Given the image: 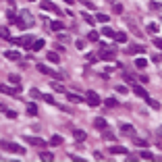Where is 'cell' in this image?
<instances>
[{"instance_id":"6da1fadb","label":"cell","mask_w":162,"mask_h":162,"mask_svg":"<svg viewBox=\"0 0 162 162\" xmlns=\"http://www.w3.org/2000/svg\"><path fill=\"white\" fill-rule=\"evenodd\" d=\"M31 23H33V15L29 13V11H21V17L17 19L15 25H17V27H21V29H27Z\"/></svg>"},{"instance_id":"7a4b0ae2","label":"cell","mask_w":162,"mask_h":162,"mask_svg":"<svg viewBox=\"0 0 162 162\" xmlns=\"http://www.w3.org/2000/svg\"><path fill=\"white\" fill-rule=\"evenodd\" d=\"M8 42H13L15 46H25V48H31L33 46V35H23V37H11Z\"/></svg>"},{"instance_id":"3957f363","label":"cell","mask_w":162,"mask_h":162,"mask_svg":"<svg viewBox=\"0 0 162 162\" xmlns=\"http://www.w3.org/2000/svg\"><path fill=\"white\" fill-rule=\"evenodd\" d=\"M0 148L8 150V152H13V154H19V156L25 154V148H23V146H19V143H11V141H2Z\"/></svg>"},{"instance_id":"277c9868","label":"cell","mask_w":162,"mask_h":162,"mask_svg":"<svg viewBox=\"0 0 162 162\" xmlns=\"http://www.w3.org/2000/svg\"><path fill=\"white\" fill-rule=\"evenodd\" d=\"M37 71L44 73V75H48V77H52V79H63L64 77L60 71H54V69H50V67H46V64H37Z\"/></svg>"},{"instance_id":"5b68a950","label":"cell","mask_w":162,"mask_h":162,"mask_svg":"<svg viewBox=\"0 0 162 162\" xmlns=\"http://www.w3.org/2000/svg\"><path fill=\"white\" fill-rule=\"evenodd\" d=\"M40 7H42V11H48V13H54V15H63V11L56 7V4H52V2H48V0H44V2H40Z\"/></svg>"},{"instance_id":"8992f818","label":"cell","mask_w":162,"mask_h":162,"mask_svg":"<svg viewBox=\"0 0 162 162\" xmlns=\"http://www.w3.org/2000/svg\"><path fill=\"white\" fill-rule=\"evenodd\" d=\"M98 56L102 58V60H114V58H116V50L114 48H104Z\"/></svg>"},{"instance_id":"52a82bcc","label":"cell","mask_w":162,"mask_h":162,"mask_svg":"<svg viewBox=\"0 0 162 162\" xmlns=\"http://www.w3.org/2000/svg\"><path fill=\"white\" fill-rule=\"evenodd\" d=\"M85 100H87V104H90V106H98V104H102V98H100L96 92H87V94H85Z\"/></svg>"},{"instance_id":"ba28073f","label":"cell","mask_w":162,"mask_h":162,"mask_svg":"<svg viewBox=\"0 0 162 162\" xmlns=\"http://www.w3.org/2000/svg\"><path fill=\"white\" fill-rule=\"evenodd\" d=\"M0 92L7 94V96H17V94L21 92V85H15V87H11V85H0Z\"/></svg>"},{"instance_id":"9c48e42d","label":"cell","mask_w":162,"mask_h":162,"mask_svg":"<svg viewBox=\"0 0 162 162\" xmlns=\"http://www.w3.org/2000/svg\"><path fill=\"white\" fill-rule=\"evenodd\" d=\"M23 139L27 141L29 146H37V148H42L44 143H46V141H44L42 137H33V135H25V137H23Z\"/></svg>"},{"instance_id":"30bf717a","label":"cell","mask_w":162,"mask_h":162,"mask_svg":"<svg viewBox=\"0 0 162 162\" xmlns=\"http://www.w3.org/2000/svg\"><path fill=\"white\" fill-rule=\"evenodd\" d=\"M112 40H114L116 44H127V42H129V35L125 33V31H116Z\"/></svg>"},{"instance_id":"8fae6325","label":"cell","mask_w":162,"mask_h":162,"mask_svg":"<svg viewBox=\"0 0 162 162\" xmlns=\"http://www.w3.org/2000/svg\"><path fill=\"white\" fill-rule=\"evenodd\" d=\"M94 127L100 129V131H104V129H108V120L102 119V116H98V119H94Z\"/></svg>"},{"instance_id":"7c38bea8","label":"cell","mask_w":162,"mask_h":162,"mask_svg":"<svg viewBox=\"0 0 162 162\" xmlns=\"http://www.w3.org/2000/svg\"><path fill=\"white\" fill-rule=\"evenodd\" d=\"M127 52H129V54H139V52H146V48L139 46V44H129Z\"/></svg>"},{"instance_id":"4fadbf2b","label":"cell","mask_w":162,"mask_h":162,"mask_svg":"<svg viewBox=\"0 0 162 162\" xmlns=\"http://www.w3.org/2000/svg\"><path fill=\"white\" fill-rule=\"evenodd\" d=\"M133 92L137 94V96H139V98H143V100L148 98V92H146V90H143V87H141L139 83H133Z\"/></svg>"},{"instance_id":"5bb4252c","label":"cell","mask_w":162,"mask_h":162,"mask_svg":"<svg viewBox=\"0 0 162 162\" xmlns=\"http://www.w3.org/2000/svg\"><path fill=\"white\" fill-rule=\"evenodd\" d=\"M108 152H110V154H129V150L123 148V146H110Z\"/></svg>"},{"instance_id":"9a60e30c","label":"cell","mask_w":162,"mask_h":162,"mask_svg":"<svg viewBox=\"0 0 162 162\" xmlns=\"http://www.w3.org/2000/svg\"><path fill=\"white\" fill-rule=\"evenodd\" d=\"M4 56H7L8 60H19L21 54H19V52H15V50H7V52H4Z\"/></svg>"},{"instance_id":"2e32d148","label":"cell","mask_w":162,"mask_h":162,"mask_svg":"<svg viewBox=\"0 0 162 162\" xmlns=\"http://www.w3.org/2000/svg\"><path fill=\"white\" fill-rule=\"evenodd\" d=\"M120 131H123V133L135 135V127H133V125H127V123H123V125H120Z\"/></svg>"},{"instance_id":"e0dca14e","label":"cell","mask_w":162,"mask_h":162,"mask_svg":"<svg viewBox=\"0 0 162 162\" xmlns=\"http://www.w3.org/2000/svg\"><path fill=\"white\" fill-rule=\"evenodd\" d=\"M67 100H69V102H73V104L83 102V98H81V96H77V94H67Z\"/></svg>"},{"instance_id":"ac0fdd59","label":"cell","mask_w":162,"mask_h":162,"mask_svg":"<svg viewBox=\"0 0 162 162\" xmlns=\"http://www.w3.org/2000/svg\"><path fill=\"white\" fill-rule=\"evenodd\" d=\"M63 143V135H52L50 137V146H60Z\"/></svg>"},{"instance_id":"d6986e66","label":"cell","mask_w":162,"mask_h":162,"mask_svg":"<svg viewBox=\"0 0 162 162\" xmlns=\"http://www.w3.org/2000/svg\"><path fill=\"white\" fill-rule=\"evenodd\" d=\"M42 48H44V40H35L33 46H31V52H40Z\"/></svg>"},{"instance_id":"ffe728a7","label":"cell","mask_w":162,"mask_h":162,"mask_svg":"<svg viewBox=\"0 0 162 162\" xmlns=\"http://www.w3.org/2000/svg\"><path fill=\"white\" fill-rule=\"evenodd\" d=\"M133 143L137 146V148H146V146H148V141H146V139H141V137H135V135H133Z\"/></svg>"},{"instance_id":"44dd1931","label":"cell","mask_w":162,"mask_h":162,"mask_svg":"<svg viewBox=\"0 0 162 162\" xmlns=\"http://www.w3.org/2000/svg\"><path fill=\"white\" fill-rule=\"evenodd\" d=\"M46 58H48L50 63H54V64H56L58 60H60V56H58L56 52H48V54H46Z\"/></svg>"},{"instance_id":"7402d4cb","label":"cell","mask_w":162,"mask_h":162,"mask_svg":"<svg viewBox=\"0 0 162 162\" xmlns=\"http://www.w3.org/2000/svg\"><path fill=\"white\" fill-rule=\"evenodd\" d=\"M104 104L108 106V108H114V106H119V100H116V98H106Z\"/></svg>"},{"instance_id":"603a6c76","label":"cell","mask_w":162,"mask_h":162,"mask_svg":"<svg viewBox=\"0 0 162 162\" xmlns=\"http://www.w3.org/2000/svg\"><path fill=\"white\" fill-rule=\"evenodd\" d=\"M27 114H31V116L37 114V106H35L33 102H29V104H27Z\"/></svg>"},{"instance_id":"cb8c5ba5","label":"cell","mask_w":162,"mask_h":162,"mask_svg":"<svg viewBox=\"0 0 162 162\" xmlns=\"http://www.w3.org/2000/svg\"><path fill=\"white\" fill-rule=\"evenodd\" d=\"M98 40H100L98 31H90V33H87V42H98Z\"/></svg>"},{"instance_id":"d4e9b609","label":"cell","mask_w":162,"mask_h":162,"mask_svg":"<svg viewBox=\"0 0 162 162\" xmlns=\"http://www.w3.org/2000/svg\"><path fill=\"white\" fill-rule=\"evenodd\" d=\"M114 33L116 31H112V27H102V35H106V37H114Z\"/></svg>"},{"instance_id":"484cf974","label":"cell","mask_w":162,"mask_h":162,"mask_svg":"<svg viewBox=\"0 0 162 162\" xmlns=\"http://www.w3.org/2000/svg\"><path fill=\"white\" fill-rule=\"evenodd\" d=\"M135 67H137V69H146V67H148V60H146V58H137V60H135Z\"/></svg>"},{"instance_id":"4316f807","label":"cell","mask_w":162,"mask_h":162,"mask_svg":"<svg viewBox=\"0 0 162 162\" xmlns=\"http://www.w3.org/2000/svg\"><path fill=\"white\" fill-rule=\"evenodd\" d=\"M52 90H54V92H64V85L63 83H58V81H52Z\"/></svg>"},{"instance_id":"83f0119b","label":"cell","mask_w":162,"mask_h":162,"mask_svg":"<svg viewBox=\"0 0 162 162\" xmlns=\"http://www.w3.org/2000/svg\"><path fill=\"white\" fill-rule=\"evenodd\" d=\"M108 19H110V17H108V15H104V13H98V15H96V21H100V23H108Z\"/></svg>"},{"instance_id":"f1b7e54d","label":"cell","mask_w":162,"mask_h":162,"mask_svg":"<svg viewBox=\"0 0 162 162\" xmlns=\"http://www.w3.org/2000/svg\"><path fill=\"white\" fill-rule=\"evenodd\" d=\"M146 102L150 104V108H154V110H160V104H158L156 100H152V98H146Z\"/></svg>"},{"instance_id":"f546056e","label":"cell","mask_w":162,"mask_h":162,"mask_svg":"<svg viewBox=\"0 0 162 162\" xmlns=\"http://www.w3.org/2000/svg\"><path fill=\"white\" fill-rule=\"evenodd\" d=\"M102 137H104V139H108V141H114L112 131H108V129H104V131H102Z\"/></svg>"},{"instance_id":"4dcf8cb0","label":"cell","mask_w":162,"mask_h":162,"mask_svg":"<svg viewBox=\"0 0 162 162\" xmlns=\"http://www.w3.org/2000/svg\"><path fill=\"white\" fill-rule=\"evenodd\" d=\"M81 17H83V19H85V21H87V23H90V25H96V19H94V17H92V15H90V13H83V15H81Z\"/></svg>"},{"instance_id":"1f68e13d","label":"cell","mask_w":162,"mask_h":162,"mask_svg":"<svg viewBox=\"0 0 162 162\" xmlns=\"http://www.w3.org/2000/svg\"><path fill=\"white\" fill-rule=\"evenodd\" d=\"M50 27L54 29V31H60V29H63V21H52L50 23Z\"/></svg>"},{"instance_id":"d6a6232c","label":"cell","mask_w":162,"mask_h":162,"mask_svg":"<svg viewBox=\"0 0 162 162\" xmlns=\"http://www.w3.org/2000/svg\"><path fill=\"white\" fill-rule=\"evenodd\" d=\"M148 31H150V33H158V31H160V27H158L156 23H150V25H148Z\"/></svg>"},{"instance_id":"836d02e7","label":"cell","mask_w":162,"mask_h":162,"mask_svg":"<svg viewBox=\"0 0 162 162\" xmlns=\"http://www.w3.org/2000/svg\"><path fill=\"white\" fill-rule=\"evenodd\" d=\"M42 100H44V102H48V104H56V102H54V98H52L50 94H42Z\"/></svg>"},{"instance_id":"e575fe53","label":"cell","mask_w":162,"mask_h":162,"mask_svg":"<svg viewBox=\"0 0 162 162\" xmlns=\"http://www.w3.org/2000/svg\"><path fill=\"white\" fill-rule=\"evenodd\" d=\"M112 11H114V13H116V15H120V13H123V4H120L119 0H116V2H114V7H112Z\"/></svg>"},{"instance_id":"d590c367","label":"cell","mask_w":162,"mask_h":162,"mask_svg":"<svg viewBox=\"0 0 162 162\" xmlns=\"http://www.w3.org/2000/svg\"><path fill=\"white\" fill-rule=\"evenodd\" d=\"M40 158H42V160H52V158H54V154H52V152H42V154H40Z\"/></svg>"},{"instance_id":"8d00e7d4","label":"cell","mask_w":162,"mask_h":162,"mask_svg":"<svg viewBox=\"0 0 162 162\" xmlns=\"http://www.w3.org/2000/svg\"><path fill=\"white\" fill-rule=\"evenodd\" d=\"M7 17H8V23H17V19H19V17H17V15H15L13 11H8V15H7Z\"/></svg>"},{"instance_id":"74e56055","label":"cell","mask_w":162,"mask_h":162,"mask_svg":"<svg viewBox=\"0 0 162 162\" xmlns=\"http://www.w3.org/2000/svg\"><path fill=\"white\" fill-rule=\"evenodd\" d=\"M0 35H2L4 40H11V33H8V29H7V27H0Z\"/></svg>"},{"instance_id":"f35d334b","label":"cell","mask_w":162,"mask_h":162,"mask_svg":"<svg viewBox=\"0 0 162 162\" xmlns=\"http://www.w3.org/2000/svg\"><path fill=\"white\" fill-rule=\"evenodd\" d=\"M75 139H77V141H83V139H85V131H75Z\"/></svg>"},{"instance_id":"ab89813d","label":"cell","mask_w":162,"mask_h":162,"mask_svg":"<svg viewBox=\"0 0 162 162\" xmlns=\"http://www.w3.org/2000/svg\"><path fill=\"white\" fill-rule=\"evenodd\" d=\"M8 81H11V83H19V81H21V77H19V75H13V73H11V75H8Z\"/></svg>"},{"instance_id":"60d3db41","label":"cell","mask_w":162,"mask_h":162,"mask_svg":"<svg viewBox=\"0 0 162 162\" xmlns=\"http://www.w3.org/2000/svg\"><path fill=\"white\" fill-rule=\"evenodd\" d=\"M139 156H141V158H146V160H152V158H154V156H152V152H146V150H143Z\"/></svg>"},{"instance_id":"b9f144b4","label":"cell","mask_w":162,"mask_h":162,"mask_svg":"<svg viewBox=\"0 0 162 162\" xmlns=\"http://www.w3.org/2000/svg\"><path fill=\"white\" fill-rule=\"evenodd\" d=\"M4 114H7V116H8V119H17V116H19V114H17V112H15V110H7V112H4Z\"/></svg>"},{"instance_id":"7bdbcfd3","label":"cell","mask_w":162,"mask_h":162,"mask_svg":"<svg viewBox=\"0 0 162 162\" xmlns=\"http://www.w3.org/2000/svg\"><path fill=\"white\" fill-rule=\"evenodd\" d=\"M79 2H81L85 8H94V2H90V0H79Z\"/></svg>"},{"instance_id":"ee69618b","label":"cell","mask_w":162,"mask_h":162,"mask_svg":"<svg viewBox=\"0 0 162 162\" xmlns=\"http://www.w3.org/2000/svg\"><path fill=\"white\" fill-rule=\"evenodd\" d=\"M154 46H156L158 50H162V37H156V40H154Z\"/></svg>"},{"instance_id":"f6af8a7d","label":"cell","mask_w":162,"mask_h":162,"mask_svg":"<svg viewBox=\"0 0 162 162\" xmlns=\"http://www.w3.org/2000/svg\"><path fill=\"white\" fill-rule=\"evenodd\" d=\"M75 46H77V50H83V48H85V42H83V40H77V42H75Z\"/></svg>"},{"instance_id":"bcb514c9","label":"cell","mask_w":162,"mask_h":162,"mask_svg":"<svg viewBox=\"0 0 162 162\" xmlns=\"http://www.w3.org/2000/svg\"><path fill=\"white\" fill-rule=\"evenodd\" d=\"M125 79H127V81H129L131 85L135 83V77H133V75H129V73H125Z\"/></svg>"},{"instance_id":"7dc6e473","label":"cell","mask_w":162,"mask_h":162,"mask_svg":"<svg viewBox=\"0 0 162 162\" xmlns=\"http://www.w3.org/2000/svg\"><path fill=\"white\" fill-rule=\"evenodd\" d=\"M152 8H154V11H162V4L160 2H152Z\"/></svg>"},{"instance_id":"c3c4849f","label":"cell","mask_w":162,"mask_h":162,"mask_svg":"<svg viewBox=\"0 0 162 162\" xmlns=\"http://www.w3.org/2000/svg\"><path fill=\"white\" fill-rule=\"evenodd\" d=\"M116 92H119V94H125V92H127V87H125V85H116Z\"/></svg>"},{"instance_id":"681fc988","label":"cell","mask_w":162,"mask_h":162,"mask_svg":"<svg viewBox=\"0 0 162 162\" xmlns=\"http://www.w3.org/2000/svg\"><path fill=\"white\" fill-rule=\"evenodd\" d=\"M29 94H31V96H33V98H42V94L37 92V90H31V92H29Z\"/></svg>"},{"instance_id":"f907efd6","label":"cell","mask_w":162,"mask_h":162,"mask_svg":"<svg viewBox=\"0 0 162 162\" xmlns=\"http://www.w3.org/2000/svg\"><path fill=\"white\" fill-rule=\"evenodd\" d=\"M7 110H8L7 106H4V104H0V112H7Z\"/></svg>"},{"instance_id":"816d5d0a","label":"cell","mask_w":162,"mask_h":162,"mask_svg":"<svg viewBox=\"0 0 162 162\" xmlns=\"http://www.w3.org/2000/svg\"><path fill=\"white\" fill-rule=\"evenodd\" d=\"M64 2H67V4H75V0H64Z\"/></svg>"},{"instance_id":"f5cc1de1","label":"cell","mask_w":162,"mask_h":162,"mask_svg":"<svg viewBox=\"0 0 162 162\" xmlns=\"http://www.w3.org/2000/svg\"><path fill=\"white\" fill-rule=\"evenodd\" d=\"M106 2H110V4H112V2H116V0H106Z\"/></svg>"},{"instance_id":"db71d44e","label":"cell","mask_w":162,"mask_h":162,"mask_svg":"<svg viewBox=\"0 0 162 162\" xmlns=\"http://www.w3.org/2000/svg\"><path fill=\"white\" fill-rule=\"evenodd\" d=\"M158 133H160V135H162V127H160V129H158Z\"/></svg>"},{"instance_id":"11a10c76","label":"cell","mask_w":162,"mask_h":162,"mask_svg":"<svg viewBox=\"0 0 162 162\" xmlns=\"http://www.w3.org/2000/svg\"><path fill=\"white\" fill-rule=\"evenodd\" d=\"M29 2H33V0H29Z\"/></svg>"}]
</instances>
